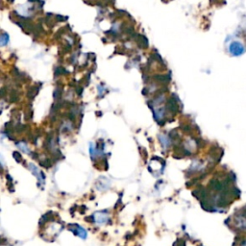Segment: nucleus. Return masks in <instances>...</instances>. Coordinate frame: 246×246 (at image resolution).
Wrapping results in <instances>:
<instances>
[{"mask_svg":"<svg viewBox=\"0 0 246 246\" xmlns=\"http://www.w3.org/2000/svg\"><path fill=\"white\" fill-rule=\"evenodd\" d=\"M228 49H229V52L232 54L233 56H240L245 52L244 45L240 42H238V41L231 42Z\"/></svg>","mask_w":246,"mask_h":246,"instance_id":"1","label":"nucleus"},{"mask_svg":"<svg viewBox=\"0 0 246 246\" xmlns=\"http://www.w3.org/2000/svg\"><path fill=\"white\" fill-rule=\"evenodd\" d=\"M29 168H30V170L33 172V174L37 177L38 180L40 182H42V183H43L45 177H44V174L42 173V172L38 170V167L36 165H29Z\"/></svg>","mask_w":246,"mask_h":246,"instance_id":"2","label":"nucleus"},{"mask_svg":"<svg viewBox=\"0 0 246 246\" xmlns=\"http://www.w3.org/2000/svg\"><path fill=\"white\" fill-rule=\"evenodd\" d=\"M94 221L97 223V224H105L107 221H108V216H107V214L106 213H97L94 214Z\"/></svg>","mask_w":246,"mask_h":246,"instance_id":"3","label":"nucleus"},{"mask_svg":"<svg viewBox=\"0 0 246 246\" xmlns=\"http://www.w3.org/2000/svg\"><path fill=\"white\" fill-rule=\"evenodd\" d=\"M71 231L73 233H74L76 235H78V237H80L81 238H87V232H86V230L85 229H83L82 227H80V226H78V225H75V227L74 228H70Z\"/></svg>","mask_w":246,"mask_h":246,"instance_id":"4","label":"nucleus"},{"mask_svg":"<svg viewBox=\"0 0 246 246\" xmlns=\"http://www.w3.org/2000/svg\"><path fill=\"white\" fill-rule=\"evenodd\" d=\"M9 42V35L7 33H3L0 36V46H5L7 45Z\"/></svg>","mask_w":246,"mask_h":246,"instance_id":"5","label":"nucleus"},{"mask_svg":"<svg viewBox=\"0 0 246 246\" xmlns=\"http://www.w3.org/2000/svg\"><path fill=\"white\" fill-rule=\"evenodd\" d=\"M17 146L19 147L20 149H22V151H24L25 153H29V148H28V146L24 143V142H20V143H18Z\"/></svg>","mask_w":246,"mask_h":246,"instance_id":"6","label":"nucleus"},{"mask_svg":"<svg viewBox=\"0 0 246 246\" xmlns=\"http://www.w3.org/2000/svg\"><path fill=\"white\" fill-rule=\"evenodd\" d=\"M66 19H67V17H63V16H60V14L56 16V20L57 21H63V20H66Z\"/></svg>","mask_w":246,"mask_h":246,"instance_id":"7","label":"nucleus"},{"mask_svg":"<svg viewBox=\"0 0 246 246\" xmlns=\"http://www.w3.org/2000/svg\"><path fill=\"white\" fill-rule=\"evenodd\" d=\"M41 0H29V2H40Z\"/></svg>","mask_w":246,"mask_h":246,"instance_id":"8","label":"nucleus"}]
</instances>
